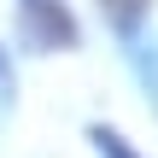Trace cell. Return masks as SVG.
<instances>
[{
    "label": "cell",
    "instance_id": "cell-1",
    "mask_svg": "<svg viewBox=\"0 0 158 158\" xmlns=\"http://www.w3.org/2000/svg\"><path fill=\"white\" fill-rule=\"evenodd\" d=\"M23 23L35 47H76V23L59 0H23Z\"/></svg>",
    "mask_w": 158,
    "mask_h": 158
},
{
    "label": "cell",
    "instance_id": "cell-2",
    "mask_svg": "<svg viewBox=\"0 0 158 158\" xmlns=\"http://www.w3.org/2000/svg\"><path fill=\"white\" fill-rule=\"evenodd\" d=\"M100 6L111 12V23H117V29H135V23H141V6H147V0H100Z\"/></svg>",
    "mask_w": 158,
    "mask_h": 158
},
{
    "label": "cell",
    "instance_id": "cell-3",
    "mask_svg": "<svg viewBox=\"0 0 158 158\" xmlns=\"http://www.w3.org/2000/svg\"><path fill=\"white\" fill-rule=\"evenodd\" d=\"M94 141H100V152H106V158H135L123 141H117V135H111V129H94Z\"/></svg>",
    "mask_w": 158,
    "mask_h": 158
}]
</instances>
